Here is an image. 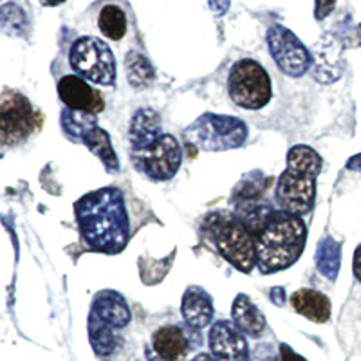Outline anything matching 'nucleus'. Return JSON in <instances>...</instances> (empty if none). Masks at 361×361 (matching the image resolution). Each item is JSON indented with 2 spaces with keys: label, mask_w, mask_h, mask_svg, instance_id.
Masks as SVG:
<instances>
[{
  "label": "nucleus",
  "mask_w": 361,
  "mask_h": 361,
  "mask_svg": "<svg viewBox=\"0 0 361 361\" xmlns=\"http://www.w3.org/2000/svg\"><path fill=\"white\" fill-rule=\"evenodd\" d=\"M154 350L164 361H179L190 350V341L183 329L177 325H166L156 331L152 336Z\"/></svg>",
  "instance_id": "obj_16"
},
{
  "label": "nucleus",
  "mask_w": 361,
  "mask_h": 361,
  "mask_svg": "<svg viewBox=\"0 0 361 361\" xmlns=\"http://www.w3.org/2000/svg\"><path fill=\"white\" fill-rule=\"evenodd\" d=\"M42 6H49V8H53V6H60L63 4L66 0H38Z\"/></svg>",
  "instance_id": "obj_31"
},
{
  "label": "nucleus",
  "mask_w": 361,
  "mask_h": 361,
  "mask_svg": "<svg viewBox=\"0 0 361 361\" xmlns=\"http://www.w3.org/2000/svg\"><path fill=\"white\" fill-rule=\"evenodd\" d=\"M209 349L217 361H250V345L240 329L219 320L209 329Z\"/></svg>",
  "instance_id": "obj_11"
},
{
  "label": "nucleus",
  "mask_w": 361,
  "mask_h": 361,
  "mask_svg": "<svg viewBox=\"0 0 361 361\" xmlns=\"http://www.w3.org/2000/svg\"><path fill=\"white\" fill-rule=\"evenodd\" d=\"M58 94L60 99L66 103L67 109L73 111H85V112H96L103 111V98L99 96L98 90H94L89 83L80 76H63L58 83Z\"/></svg>",
  "instance_id": "obj_13"
},
{
  "label": "nucleus",
  "mask_w": 361,
  "mask_h": 361,
  "mask_svg": "<svg viewBox=\"0 0 361 361\" xmlns=\"http://www.w3.org/2000/svg\"><path fill=\"white\" fill-rule=\"evenodd\" d=\"M347 169H349V170H356V172H361V154H357V156L350 157L349 163H347Z\"/></svg>",
  "instance_id": "obj_30"
},
{
  "label": "nucleus",
  "mask_w": 361,
  "mask_h": 361,
  "mask_svg": "<svg viewBox=\"0 0 361 361\" xmlns=\"http://www.w3.org/2000/svg\"><path fill=\"white\" fill-rule=\"evenodd\" d=\"M231 316H233V324L247 336L259 338L266 329V316L246 295H238L235 298Z\"/></svg>",
  "instance_id": "obj_18"
},
{
  "label": "nucleus",
  "mask_w": 361,
  "mask_h": 361,
  "mask_svg": "<svg viewBox=\"0 0 361 361\" xmlns=\"http://www.w3.org/2000/svg\"><path fill=\"white\" fill-rule=\"evenodd\" d=\"M183 318L192 329H204L214 318V300L202 288L192 286L183 296Z\"/></svg>",
  "instance_id": "obj_15"
},
{
  "label": "nucleus",
  "mask_w": 361,
  "mask_h": 361,
  "mask_svg": "<svg viewBox=\"0 0 361 361\" xmlns=\"http://www.w3.org/2000/svg\"><path fill=\"white\" fill-rule=\"evenodd\" d=\"M125 67H127L128 82L134 87H147L154 80L152 66L140 53H128Z\"/></svg>",
  "instance_id": "obj_24"
},
{
  "label": "nucleus",
  "mask_w": 361,
  "mask_h": 361,
  "mask_svg": "<svg viewBox=\"0 0 361 361\" xmlns=\"http://www.w3.org/2000/svg\"><path fill=\"white\" fill-rule=\"evenodd\" d=\"M322 172V157L311 147L296 145L288 154V166L276 185V202L293 215L309 214L314 206L316 179Z\"/></svg>",
  "instance_id": "obj_4"
},
{
  "label": "nucleus",
  "mask_w": 361,
  "mask_h": 361,
  "mask_svg": "<svg viewBox=\"0 0 361 361\" xmlns=\"http://www.w3.org/2000/svg\"><path fill=\"white\" fill-rule=\"evenodd\" d=\"M341 42L333 35H325L316 44L312 56V76L316 82L333 83L341 78L343 63H341Z\"/></svg>",
  "instance_id": "obj_12"
},
{
  "label": "nucleus",
  "mask_w": 361,
  "mask_h": 361,
  "mask_svg": "<svg viewBox=\"0 0 361 361\" xmlns=\"http://www.w3.org/2000/svg\"><path fill=\"white\" fill-rule=\"evenodd\" d=\"M192 361H217V360H215L214 356H209V354L202 353V354H197V356L193 357Z\"/></svg>",
  "instance_id": "obj_32"
},
{
  "label": "nucleus",
  "mask_w": 361,
  "mask_h": 361,
  "mask_svg": "<svg viewBox=\"0 0 361 361\" xmlns=\"http://www.w3.org/2000/svg\"><path fill=\"white\" fill-rule=\"evenodd\" d=\"M354 275L361 282V246H357L356 253H354Z\"/></svg>",
  "instance_id": "obj_29"
},
{
  "label": "nucleus",
  "mask_w": 361,
  "mask_h": 361,
  "mask_svg": "<svg viewBox=\"0 0 361 361\" xmlns=\"http://www.w3.org/2000/svg\"><path fill=\"white\" fill-rule=\"evenodd\" d=\"M291 305L298 314L314 324H325L331 318V302L324 293L314 289H300L293 293Z\"/></svg>",
  "instance_id": "obj_17"
},
{
  "label": "nucleus",
  "mask_w": 361,
  "mask_h": 361,
  "mask_svg": "<svg viewBox=\"0 0 361 361\" xmlns=\"http://www.w3.org/2000/svg\"><path fill=\"white\" fill-rule=\"evenodd\" d=\"M228 90H230L235 105L247 109V111L266 107L273 96L269 74L259 62L250 60V58L238 60L231 67Z\"/></svg>",
  "instance_id": "obj_7"
},
{
  "label": "nucleus",
  "mask_w": 361,
  "mask_h": 361,
  "mask_svg": "<svg viewBox=\"0 0 361 361\" xmlns=\"http://www.w3.org/2000/svg\"><path fill=\"white\" fill-rule=\"evenodd\" d=\"M271 300H273V302L279 305L286 304V293H283V288L271 289Z\"/></svg>",
  "instance_id": "obj_28"
},
{
  "label": "nucleus",
  "mask_w": 361,
  "mask_h": 361,
  "mask_svg": "<svg viewBox=\"0 0 361 361\" xmlns=\"http://www.w3.org/2000/svg\"><path fill=\"white\" fill-rule=\"evenodd\" d=\"M341 262V246L333 237H324L316 250V266L322 275L329 280H334L338 276Z\"/></svg>",
  "instance_id": "obj_21"
},
{
  "label": "nucleus",
  "mask_w": 361,
  "mask_h": 361,
  "mask_svg": "<svg viewBox=\"0 0 361 361\" xmlns=\"http://www.w3.org/2000/svg\"><path fill=\"white\" fill-rule=\"evenodd\" d=\"M94 127L98 125H96V116L92 112L73 111L67 107L62 111V128L69 140L82 143L83 135Z\"/></svg>",
  "instance_id": "obj_22"
},
{
  "label": "nucleus",
  "mask_w": 361,
  "mask_h": 361,
  "mask_svg": "<svg viewBox=\"0 0 361 361\" xmlns=\"http://www.w3.org/2000/svg\"><path fill=\"white\" fill-rule=\"evenodd\" d=\"M209 6V9L217 15V17H222L226 15V11L230 9V2L231 0H206Z\"/></svg>",
  "instance_id": "obj_26"
},
{
  "label": "nucleus",
  "mask_w": 361,
  "mask_h": 361,
  "mask_svg": "<svg viewBox=\"0 0 361 361\" xmlns=\"http://www.w3.org/2000/svg\"><path fill=\"white\" fill-rule=\"evenodd\" d=\"M99 320L107 322L114 329H125L132 320L127 300L116 291H99L92 302V311Z\"/></svg>",
  "instance_id": "obj_14"
},
{
  "label": "nucleus",
  "mask_w": 361,
  "mask_h": 361,
  "mask_svg": "<svg viewBox=\"0 0 361 361\" xmlns=\"http://www.w3.org/2000/svg\"><path fill=\"white\" fill-rule=\"evenodd\" d=\"M255 243L259 269L264 275L279 273L291 267L304 253L307 228L300 215L280 209L271 215L260 233L255 237Z\"/></svg>",
  "instance_id": "obj_3"
},
{
  "label": "nucleus",
  "mask_w": 361,
  "mask_h": 361,
  "mask_svg": "<svg viewBox=\"0 0 361 361\" xmlns=\"http://www.w3.org/2000/svg\"><path fill=\"white\" fill-rule=\"evenodd\" d=\"M132 161L137 172L152 180H169L177 173L183 159L179 141L161 132L159 116L152 109H141L130 123Z\"/></svg>",
  "instance_id": "obj_2"
},
{
  "label": "nucleus",
  "mask_w": 361,
  "mask_h": 361,
  "mask_svg": "<svg viewBox=\"0 0 361 361\" xmlns=\"http://www.w3.org/2000/svg\"><path fill=\"white\" fill-rule=\"evenodd\" d=\"M82 143L89 148L90 152L94 154L99 161L103 163V166L107 169V172L116 173L119 170V161L118 156H116L114 148L111 145V137L103 128L94 127L92 130L87 132L83 135Z\"/></svg>",
  "instance_id": "obj_19"
},
{
  "label": "nucleus",
  "mask_w": 361,
  "mask_h": 361,
  "mask_svg": "<svg viewBox=\"0 0 361 361\" xmlns=\"http://www.w3.org/2000/svg\"><path fill=\"white\" fill-rule=\"evenodd\" d=\"M33 111L24 96L17 92H6L0 105V127L2 143L17 145L33 132Z\"/></svg>",
  "instance_id": "obj_10"
},
{
  "label": "nucleus",
  "mask_w": 361,
  "mask_h": 361,
  "mask_svg": "<svg viewBox=\"0 0 361 361\" xmlns=\"http://www.w3.org/2000/svg\"><path fill=\"white\" fill-rule=\"evenodd\" d=\"M89 336L92 349L99 356H109L118 347V338H116V329L109 325L107 322L99 320L94 312L89 316Z\"/></svg>",
  "instance_id": "obj_20"
},
{
  "label": "nucleus",
  "mask_w": 361,
  "mask_h": 361,
  "mask_svg": "<svg viewBox=\"0 0 361 361\" xmlns=\"http://www.w3.org/2000/svg\"><path fill=\"white\" fill-rule=\"evenodd\" d=\"M206 231L214 240L219 253L224 257L235 269L240 273H250L257 259V243L251 231L235 214L219 212L209 215L206 221Z\"/></svg>",
  "instance_id": "obj_5"
},
{
  "label": "nucleus",
  "mask_w": 361,
  "mask_h": 361,
  "mask_svg": "<svg viewBox=\"0 0 361 361\" xmlns=\"http://www.w3.org/2000/svg\"><path fill=\"white\" fill-rule=\"evenodd\" d=\"M267 45L280 71L291 78L304 76L312 67V54L298 37L283 25H273L267 31Z\"/></svg>",
  "instance_id": "obj_9"
},
{
  "label": "nucleus",
  "mask_w": 361,
  "mask_h": 361,
  "mask_svg": "<svg viewBox=\"0 0 361 361\" xmlns=\"http://www.w3.org/2000/svg\"><path fill=\"white\" fill-rule=\"evenodd\" d=\"M336 6V0H316V6H314V17L316 20H324L331 15V11L334 9Z\"/></svg>",
  "instance_id": "obj_25"
},
{
  "label": "nucleus",
  "mask_w": 361,
  "mask_h": 361,
  "mask_svg": "<svg viewBox=\"0 0 361 361\" xmlns=\"http://www.w3.org/2000/svg\"><path fill=\"white\" fill-rule=\"evenodd\" d=\"M98 27L111 40H121L127 33V17L118 6H105L99 13Z\"/></svg>",
  "instance_id": "obj_23"
},
{
  "label": "nucleus",
  "mask_w": 361,
  "mask_h": 361,
  "mask_svg": "<svg viewBox=\"0 0 361 361\" xmlns=\"http://www.w3.org/2000/svg\"><path fill=\"white\" fill-rule=\"evenodd\" d=\"M69 63L74 73L98 85L116 83V58L105 42L94 37H82L69 51Z\"/></svg>",
  "instance_id": "obj_8"
},
{
  "label": "nucleus",
  "mask_w": 361,
  "mask_h": 361,
  "mask_svg": "<svg viewBox=\"0 0 361 361\" xmlns=\"http://www.w3.org/2000/svg\"><path fill=\"white\" fill-rule=\"evenodd\" d=\"M186 141L190 145L208 150L222 152L243 147L247 140V127L244 121L233 116L202 114L186 128Z\"/></svg>",
  "instance_id": "obj_6"
},
{
  "label": "nucleus",
  "mask_w": 361,
  "mask_h": 361,
  "mask_svg": "<svg viewBox=\"0 0 361 361\" xmlns=\"http://www.w3.org/2000/svg\"><path fill=\"white\" fill-rule=\"evenodd\" d=\"M280 360L282 361H305L304 357L298 356V354H296L295 350H293L291 347L286 343L280 345Z\"/></svg>",
  "instance_id": "obj_27"
},
{
  "label": "nucleus",
  "mask_w": 361,
  "mask_h": 361,
  "mask_svg": "<svg viewBox=\"0 0 361 361\" xmlns=\"http://www.w3.org/2000/svg\"><path fill=\"white\" fill-rule=\"evenodd\" d=\"M269 361H282V360H280V356H273Z\"/></svg>",
  "instance_id": "obj_33"
},
{
  "label": "nucleus",
  "mask_w": 361,
  "mask_h": 361,
  "mask_svg": "<svg viewBox=\"0 0 361 361\" xmlns=\"http://www.w3.org/2000/svg\"><path fill=\"white\" fill-rule=\"evenodd\" d=\"M82 240L90 251L116 255L127 247L130 221L123 193L118 188H99L85 193L74 204Z\"/></svg>",
  "instance_id": "obj_1"
}]
</instances>
